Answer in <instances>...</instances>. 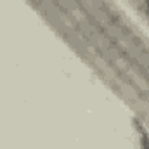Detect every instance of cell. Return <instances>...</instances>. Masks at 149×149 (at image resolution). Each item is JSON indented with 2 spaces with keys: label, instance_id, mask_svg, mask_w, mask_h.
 <instances>
[{
  "label": "cell",
  "instance_id": "1",
  "mask_svg": "<svg viewBox=\"0 0 149 149\" xmlns=\"http://www.w3.org/2000/svg\"><path fill=\"white\" fill-rule=\"evenodd\" d=\"M139 139H141V149H149V135L144 128H139Z\"/></svg>",
  "mask_w": 149,
  "mask_h": 149
},
{
  "label": "cell",
  "instance_id": "2",
  "mask_svg": "<svg viewBox=\"0 0 149 149\" xmlns=\"http://www.w3.org/2000/svg\"><path fill=\"white\" fill-rule=\"evenodd\" d=\"M146 2V7H148V12H149V0H144Z\"/></svg>",
  "mask_w": 149,
  "mask_h": 149
}]
</instances>
